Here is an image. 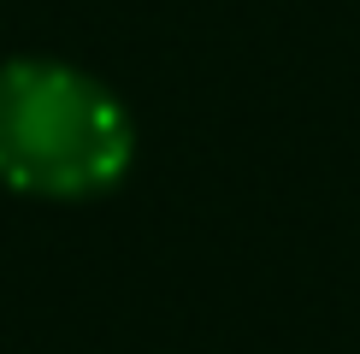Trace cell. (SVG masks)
<instances>
[{"instance_id":"6da1fadb","label":"cell","mask_w":360,"mask_h":354,"mask_svg":"<svg viewBox=\"0 0 360 354\" xmlns=\"http://www.w3.org/2000/svg\"><path fill=\"white\" fill-rule=\"evenodd\" d=\"M124 159L112 100L65 71H0V171L24 189H95Z\"/></svg>"}]
</instances>
